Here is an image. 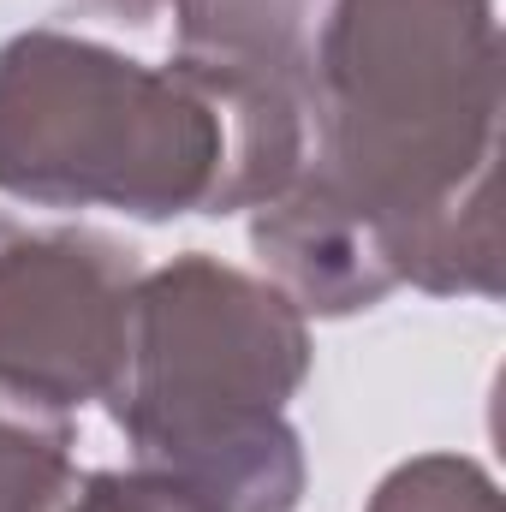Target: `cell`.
I'll use <instances>...</instances> for the list:
<instances>
[{"label":"cell","instance_id":"1","mask_svg":"<svg viewBox=\"0 0 506 512\" xmlns=\"http://www.w3.org/2000/svg\"><path fill=\"white\" fill-rule=\"evenodd\" d=\"M495 0H334L316 36L310 173L346 191L399 286L501 298Z\"/></svg>","mask_w":506,"mask_h":512},{"label":"cell","instance_id":"2","mask_svg":"<svg viewBox=\"0 0 506 512\" xmlns=\"http://www.w3.org/2000/svg\"><path fill=\"white\" fill-rule=\"evenodd\" d=\"M310 376L304 310L262 274L185 251L137 274L126 382L108 399L131 459L215 512H292L304 447L286 399Z\"/></svg>","mask_w":506,"mask_h":512},{"label":"cell","instance_id":"3","mask_svg":"<svg viewBox=\"0 0 506 512\" xmlns=\"http://www.w3.org/2000/svg\"><path fill=\"white\" fill-rule=\"evenodd\" d=\"M233 161V108L185 60L143 66L72 30H18L0 48V191L18 203L233 215Z\"/></svg>","mask_w":506,"mask_h":512},{"label":"cell","instance_id":"4","mask_svg":"<svg viewBox=\"0 0 506 512\" xmlns=\"http://www.w3.org/2000/svg\"><path fill=\"white\" fill-rule=\"evenodd\" d=\"M137 251L90 227H12L0 245V382L60 411L114 399L131 358Z\"/></svg>","mask_w":506,"mask_h":512},{"label":"cell","instance_id":"5","mask_svg":"<svg viewBox=\"0 0 506 512\" xmlns=\"http://www.w3.org/2000/svg\"><path fill=\"white\" fill-rule=\"evenodd\" d=\"M251 251L304 316H352L399 286L376 221L310 167L251 209Z\"/></svg>","mask_w":506,"mask_h":512},{"label":"cell","instance_id":"6","mask_svg":"<svg viewBox=\"0 0 506 512\" xmlns=\"http://www.w3.org/2000/svg\"><path fill=\"white\" fill-rule=\"evenodd\" d=\"M334 0H173V60L262 96H292L316 120V36Z\"/></svg>","mask_w":506,"mask_h":512},{"label":"cell","instance_id":"7","mask_svg":"<svg viewBox=\"0 0 506 512\" xmlns=\"http://www.w3.org/2000/svg\"><path fill=\"white\" fill-rule=\"evenodd\" d=\"M72 489V411L0 382V512H60Z\"/></svg>","mask_w":506,"mask_h":512},{"label":"cell","instance_id":"8","mask_svg":"<svg viewBox=\"0 0 506 512\" xmlns=\"http://www.w3.org/2000/svg\"><path fill=\"white\" fill-rule=\"evenodd\" d=\"M364 512H501V489L465 453H423L393 465Z\"/></svg>","mask_w":506,"mask_h":512},{"label":"cell","instance_id":"9","mask_svg":"<svg viewBox=\"0 0 506 512\" xmlns=\"http://www.w3.org/2000/svg\"><path fill=\"white\" fill-rule=\"evenodd\" d=\"M60 512H215L179 477L131 465V471H78V489Z\"/></svg>","mask_w":506,"mask_h":512},{"label":"cell","instance_id":"10","mask_svg":"<svg viewBox=\"0 0 506 512\" xmlns=\"http://www.w3.org/2000/svg\"><path fill=\"white\" fill-rule=\"evenodd\" d=\"M12 227H18V221H12V215H0V245L12 239Z\"/></svg>","mask_w":506,"mask_h":512}]
</instances>
